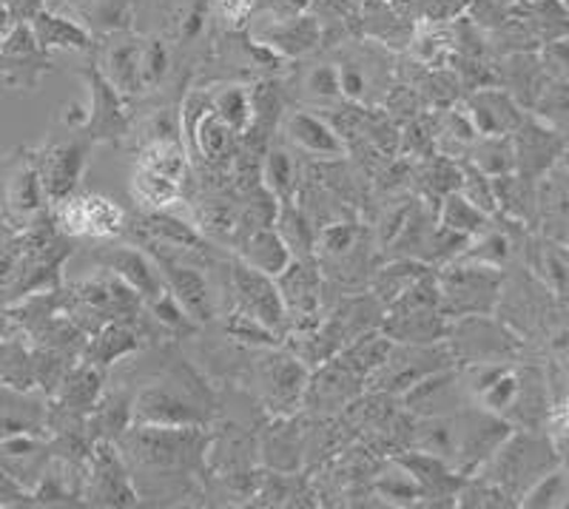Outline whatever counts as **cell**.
Segmentation results:
<instances>
[{
    "label": "cell",
    "mask_w": 569,
    "mask_h": 509,
    "mask_svg": "<svg viewBox=\"0 0 569 509\" xmlns=\"http://www.w3.org/2000/svg\"><path fill=\"white\" fill-rule=\"evenodd\" d=\"M231 288L237 297V310L271 328L273 333H288V310H284L282 293L277 288V279L257 271L251 265L240 262L231 265Z\"/></svg>",
    "instance_id": "cell-8"
},
{
    "label": "cell",
    "mask_w": 569,
    "mask_h": 509,
    "mask_svg": "<svg viewBox=\"0 0 569 509\" xmlns=\"http://www.w3.org/2000/svg\"><path fill=\"white\" fill-rule=\"evenodd\" d=\"M106 80L114 86L120 94L126 91H137L142 86V49L134 40H126V43H117L109 52L106 60Z\"/></svg>",
    "instance_id": "cell-24"
},
{
    "label": "cell",
    "mask_w": 569,
    "mask_h": 509,
    "mask_svg": "<svg viewBox=\"0 0 569 509\" xmlns=\"http://www.w3.org/2000/svg\"><path fill=\"white\" fill-rule=\"evenodd\" d=\"M12 330H14L12 317H9L7 310H3V313H0V342H3V339H9V336H12Z\"/></svg>",
    "instance_id": "cell-41"
},
{
    "label": "cell",
    "mask_w": 569,
    "mask_h": 509,
    "mask_svg": "<svg viewBox=\"0 0 569 509\" xmlns=\"http://www.w3.org/2000/svg\"><path fill=\"white\" fill-rule=\"evenodd\" d=\"M140 248H146L149 257L154 259V265L162 273V282L174 293L177 302L188 310V317L194 319L197 325H206L217 317L220 302H217V293H213L211 282H208L200 265L188 262V257H197V253H180L160 246Z\"/></svg>",
    "instance_id": "cell-3"
},
{
    "label": "cell",
    "mask_w": 569,
    "mask_h": 509,
    "mask_svg": "<svg viewBox=\"0 0 569 509\" xmlns=\"http://www.w3.org/2000/svg\"><path fill=\"white\" fill-rule=\"evenodd\" d=\"M194 228L213 242L240 246V239L246 237L240 200H233L228 193H213L200 200V206L194 208Z\"/></svg>",
    "instance_id": "cell-15"
},
{
    "label": "cell",
    "mask_w": 569,
    "mask_h": 509,
    "mask_svg": "<svg viewBox=\"0 0 569 509\" xmlns=\"http://www.w3.org/2000/svg\"><path fill=\"white\" fill-rule=\"evenodd\" d=\"M299 427L293 421L282 427H273L271 439L262 445V452H268V461L277 470H293L297 467V458L302 452V445H299Z\"/></svg>",
    "instance_id": "cell-31"
},
{
    "label": "cell",
    "mask_w": 569,
    "mask_h": 509,
    "mask_svg": "<svg viewBox=\"0 0 569 509\" xmlns=\"http://www.w3.org/2000/svg\"><path fill=\"white\" fill-rule=\"evenodd\" d=\"M447 359H450V350H439L433 345H401V348L393 345L382 368L370 373L368 385L382 393L401 396L419 379L441 370V361Z\"/></svg>",
    "instance_id": "cell-9"
},
{
    "label": "cell",
    "mask_w": 569,
    "mask_h": 509,
    "mask_svg": "<svg viewBox=\"0 0 569 509\" xmlns=\"http://www.w3.org/2000/svg\"><path fill=\"white\" fill-rule=\"evenodd\" d=\"M34 38H38L40 49H49V46H63V49H86L89 46V34L80 27H74L71 20L54 18L49 12H40L32 18Z\"/></svg>",
    "instance_id": "cell-26"
},
{
    "label": "cell",
    "mask_w": 569,
    "mask_h": 509,
    "mask_svg": "<svg viewBox=\"0 0 569 509\" xmlns=\"http://www.w3.org/2000/svg\"><path fill=\"white\" fill-rule=\"evenodd\" d=\"M9 7H12V12L23 14V18H34L38 14V7H40V0H9Z\"/></svg>",
    "instance_id": "cell-40"
},
{
    "label": "cell",
    "mask_w": 569,
    "mask_h": 509,
    "mask_svg": "<svg viewBox=\"0 0 569 509\" xmlns=\"http://www.w3.org/2000/svg\"><path fill=\"white\" fill-rule=\"evenodd\" d=\"M308 94L313 100H337L342 97V86H339V69L333 66H319L308 74Z\"/></svg>",
    "instance_id": "cell-36"
},
{
    "label": "cell",
    "mask_w": 569,
    "mask_h": 509,
    "mask_svg": "<svg viewBox=\"0 0 569 509\" xmlns=\"http://www.w3.org/2000/svg\"><path fill=\"white\" fill-rule=\"evenodd\" d=\"M518 387H521L518 385V376L510 373V370H505V373L498 376V379L487 387L479 399H481V405L490 410V413H501V410H507V407L516 405Z\"/></svg>",
    "instance_id": "cell-34"
},
{
    "label": "cell",
    "mask_w": 569,
    "mask_h": 509,
    "mask_svg": "<svg viewBox=\"0 0 569 509\" xmlns=\"http://www.w3.org/2000/svg\"><path fill=\"white\" fill-rule=\"evenodd\" d=\"M52 222L63 237L114 239L129 228V217L100 193H69L52 202Z\"/></svg>",
    "instance_id": "cell-4"
},
{
    "label": "cell",
    "mask_w": 569,
    "mask_h": 509,
    "mask_svg": "<svg viewBox=\"0 0 569 509\" xmlns=\"http://www.w3.org/2000/svg\"><path fill=\"white\" fill-rule=\"evenodd\" d=\"M46 202L49 197L40 182L32 151H18L0 160V213L14 231H23L46 217Z\"/></svg>",
    "instance_id": "cell-2"
},
{
    "label": "cell",
    "mask_w": 569,
    "mask_h": 509,
    "mask_svg": "<svg viewBox=\"0 0 569 509\" xmlns=\"http://www.w3.org/2000/svg\"><path fill=\"white\" fill-rule=\"evenodd\" d=\"M563 496H567V478H563V472H550L527 492L525 503L527 507H556Z\"/></svg>",
    "instance_id": "cell-35"
},
{
    "label": "cell",
    "mask_w": 569,
    "mask_h": 509,
    "mask_svg": "<svg viewBox=\"0 0 569 509\" xmlns=\"http://www.w3.org/2000/svg\"><path fill=\"white\" fill-rule=\"evenodd\" d=\"M487 222V211H481L476 202H470L465 193L450 191L445 197V208H441V226L450 231H459L465 237L479 233Z\"/></svg>",
    "instance_id": "cell-28"
},
{
    "label": "cell",
    "mask_w": 569,
    "mask_h": 509,
    "mask_svg": "<svg viewBox=\"0 0 569 509\" xmlns=\"http://www.w3.org/2000/svg\"><path fill=\"white\" fill-rule=\"evenodd\" d=\"M410 447L439 458H456L459 452V421L447 416H425L408 436Z\"/></svg>",
    "instance_id": "cell-22"
},
{
    "label": "cell",
    "mask_w": 569,
    "mask_h": 509,
    "mask_svg": "<svg viewBox=\"0 0 569 509\" xmlns=\"http://www.w3.org/2000/svg\"><path fill=\"white\" fill-rule=\"evenodd\" d=\"M86 78H89L91 86V109L80 134L89 137L91 142H117L120 137H126V131H129V114H126L123 97H120V91H117L114 86L106 80V74H100L94 66L86 71Z\"/></svg>",
    "instance_id": "cell-11"
},
{
    "label": "cell",
    "mask_w": 569,
    "mask_h": 509,
    "mask_svg": "<svg viewBox=\"0 0 569 509\" xmlns=\"http://www.w3.org/2000/svg\"><path fill=\"white\" fill-rule=\"evenodd\" d=\"M137 166H146L157 174H166L171 180L182 182L186 186L188 180V154L182 149L180 140H151L140 149V157H137Z\"/></svg>",
    "instance_id": "cell-25"
},
{
    "label": "cell",
    "mask_w": 569,
    "mask_h": 509,
    "mask_svg": "<svg viewBox=\"0 0 569 509\" xmlns=\"http://www.w3.org/2000/svg\"><path fill=\"white\" fill-rule=\"evenodd\" d=\"M182 188H186L182 182L157 174L146 166H134V174H131V197L146 211H169V208H174L182 200Z\"/></svg>",
    "instance_id": "cell-21"
},
{
    "label": "cell",
    "mask_w": 569,
    "mask_h": 509,
    "mask_svg": "<svg viewBox=\"0 0 569 509\" xmlns=\"http://www.w3.org/2000/svg\"><path fill=\"white\" fill-rule=\"evenodd\" d=\"M166 49L160 43H151L146 52H142V86L146 83H157V80L166 74Z\"/></svg>",
    "instance_id": "cell-38"
},
{
    "label": "cell",
    "mask_w": 569,
    "mask_h": 509,
    "mask_svg": "<svg viewBox=\"0 0 569 509\" xmlns=\"http://www.w3.org/2000/svg\"><path fill=\"white\" fill-rule=\"evenodd\" d=\"M149 310H151V317H154L157 322L162 325V328L169 330V333L191 336L197 330V322L191 317H188V310L182 308L180 302H177L174 293H171L169 288L162 290V293L157 299H151Z\"/></svg>",
    "instance_id": "cell-32"
},
{
    "label": "cell",
    "mask_w": 569,
    "mask_h": 509,
    "mask_svg": "<svg viewBox=\"0 0 569 509\" xmlns=\"http://www.w3.org/2000/svg\"><path fill=\"white\" fill-rule=\"evenodd\" d=\"M208 407L177 381H157L131 401V425L197 427L206 425Z\"/></svg>",
    "instance_id": "cell-5"
},
{
    "label": "cell",
    "mask_w": 569,
    "mask_h": 509,
    "mask_svg": "<svg viewBox=\"0 0 569 509\" xmlns=\"http://www.w3.org/2000/svg\"><path fill=\"white\" fill-rule=\"evenodd\" d=\"M211 106L237 137H246L251 131L257 106H253V94L248 89H242V86H226L222 91L211 94Z\"/></svg>",
    "instance_id": "cell-23"
},
{
    "label": "cell",
    "mask_w": 569,
    "mask_h": 509,
    "mask_svg": "<svg viewBox=\"0 0 569 509\" xmlns=\"http://www.w3.org/2000/svg\"><path fill=\"white\" fill-rule=\"evenodd\" d=\"M561 425H563V430L569 432V399H567V405L561 407Z\"/></svg>",
    "instance_id": "cell-43"
},
{
    "label": "cell",
    "mask_w": 569,
    "mask_h": 509,
    "mask_svg": "<svg viewBox=\"0 0 569 509\" xmlns=\"http://www.w3.org/2000/svg\"><path fill=\"white\" fill-rule=\"evenodd\" d=\"M98 257L106 271L117 273L126 285H131L137 290V297L142 299V305H149L151 299H157L166 290L160 268H157L154 259L149 257L146 248L120 246L109 248V251H100Z\"/></svg>",
    "instance_id": "cell-14"
},
{
    "label": "cell",
    "mask_w": 569,
    "mask_h": 509,
    "mask_svg": "<svg viewBox=\"0 0 569 509\" xmlns=\"http://www.w3.org/2000/svg\"><path fill=\"white\" fill-rule=\"evenodd\" d=\"M89 490L86 496L98 503L109 507H126L137 501V492L129 481V467L123 465V456L111 447V441L100 439L94 452H91L89 470Z\"/></svg>",
    "instance_id": "cell-12"
},
{
    "label": "cell",
    "mask_w": 569,
    "mask_h": 509,
    "mask_svg": "<svg viewBox=\"0 0 569 509\" xmlns=\"http://www.w3.org/2000/svg\"><path fill=\"white\" fill-rule=\"evenodd\" d=\"M253 0H217V12L228 23H242L251 14Z\"/></svg>",
    "instance_id": "cell-39"
},
{
    "label": "cell",
    "mask_w": 569,
    "mask_h": 509,
    "mask_svg": "<svg viewBox=\"0 0 569 509\" xmlns=\"http://www.w3.org/2000/svg\"><path fill=\"white\" fill-rule=\"evenodd\" d=\"M237 251H240L242 262L257 268V271L268 273V277H279L293 259L291 248H288L284 237L273 226L246 233L240 246H237Z\"/></svg>",
    "instance_id": "cell-19"
},
{
    "label": "cell",
    "mask_w": 569,
    "mask_h": 509,
    "mask_svg": "<svg viewBox=\"0 0 569 509\" xmlns=\"http://www.w3.org/2000/svg\"><path fill=\"white\" fill-rule=\"evenodd\" d=\"M376 492L393 503H413L419 501V498H427L425 487H421V483L416 481L413 472L405 470L399 461L379 476V481H376Z\"/></svg>",
    "instance_id": "cell-30"
},
{
    "label": "cell",
    "mask_w": 569,
    "mask_h": 509,
    "mask_svg": "<svg viewBox=\"0 0 569 509\" xmlns=\"http://www.w3.org/2000/svg\"><path fill=\"white\" fill-rule=\"evenodd\" d=\"M140 348V336L129 328L126 322H109L103 330L91 336L89 345H83V361L94 365V368L106 370L114 365L117 359H123L126 353Z\"/></svg>",
    "instance_id": "cell-20"
},
{
    "label": "cell",
    "mask_w": 569,
    "mask_h": 509,
    "mask_svg": "<svg viewBox=\"0 0 569 509\" xmlns=\"http://www.w3.org/2000/svg\"><path fill=\"white\" fill-rule=\"evenodd\" d=\"M14 233H18V231H14V228L9 226L7 220H3V213H0V248L7 246V242L14 237Z\"/></svg>",
    "instance_id": "cell-42"
},
{
    "label": "cell",
    "mask_w": 569,
    "mask_h": 509,
    "mask_svg": "<svg viewBox=\"0 0 569 509\" xmlns=\"http://www.w3.org/2000/svg\"><path fill=\"white\" fill-rule=\"evenodd\" d=\"M567 368H569V353H567Z\"/></svg>",
    "instance_id": "cell-44"
},
{
    "label": "cell",
    "mask_w": 569,
    "mask_h": 509,
    "mask_svg": "<svg viewBox=\"0 0 569 509\" xmlns=\"http://www.w3.org/2000/svg\"><path fill=\"white\" fill-rule=\"evenodd\" d=\"M505 257H507V239L501 237V233H490V237L481 239L479 246L472 248V251L465 253V259H472V262H481V265H498Z\"/></svg>",
    "instance_id": "cell-37"
},
{
    "label": "cell",
    "mask_w": 569,
    "mask_h": 509,
    "mask_svg": "<svg viewBox=\"0 0 569 509\" xmlns=\"http://www.w3.org/2000/svg\"><path fill=\"white\" fill-rule=\"evenodd\" d=\"M91 149L89 137L80 140H63V142H49L40 151H32L34 166H38L40 182L49 197V202H58L78 188L80 174L86 168V154Z\"/></svg>",
    "instance_id": "cell-10"
},
{
    "label": "cell",
    "mask_w": 569,
    "mask_h": 509,
    "mask_svg": "<svg viewBox=\"0 0 569 509\" xmlns=\"http://www.w3.org/2000/svg\"><path fill=\"white\" fill-rule=\"evenodd\" d=\"M308 381H311V370L297 353L273 350L257 365V385L262 401L279 416L293 413L302 405Z\"/></svg>",
    "instance_id": "cell-7"
},
{
    "label": "cell",
    "mask_w": 569,
    "mask_h": 509,
    "mask_svg": "<svg viewBox=\"0 0 569 509\" xmlns=\"http://www.w3.org/2000/svg\"><path fill=\"white\" fill-rule=\"evenodd\" d=\"M123 456L134 461L140 470L162 472L160 478L174 472L197 470L208 452V439L202 436V425L197 427H157V425H129L120 436Z\"/></svg>",
    "instance_id": "cell-1"
},
{
    "label": "cell",
    "mask_w": 569,
    "mask_h": 509,
    "mask_svg": "<svg viewBox=\"0 0 569 509\" xmlns=\"http://www.w3.org/2000/svg\"><path fill=\"white\" fill-rule=\"evenodd\" d=\"M311 259L293 257L288 268L279 277H273L279 293H282L284 310H288V317L297 319L299 328L311 325V317H317L319 310V290H322V285H319L317 265Z\"/></svg>",
    "instance_id": "cell-13"
},
{
    "label": "cell",
    "mask_w": 569,
    "mask_h": 509,
    "mask_svg": "<svg viewBox=\"0 0 569 509\" xmlns=\"http://www.w3.org/2000/svg\"><path fill=\"white\" fill-rule=\"evenodd\" d=\"M362 237L356 222H330L319 233V257L330 259V268L339 273L359 271L365 259Z\"/></svg>",
    "instance_id": "cell-18"
},
{
    "label": "cell",
    "mask_w": 569,
    "mask_h": 509,
    "mask_svg": "<svg viewBox=\"0 0 569 509\" xmlns=\"http://www.w3.org/2000/svg\"><path fill=\"white\" fill-rule=\"evenodd\" d=\"M439 279V308L441 317H476L492 308L496 299V273L490 265H453L445 268Z\"/></svg>",
    "instance_id": "cell-6"
},
{
    "label": "cell",
    "mask_w": 569,
    "mask_h": 509,
    "mask_svg": "<svg viewBox=\"0 0 569 509\" xmlns=\"http://www.w3.org/2000/svg\"><path fill=\"white\" fill-rule=\"evenodd\" d=\"M262 186L279 197V202L291 200L297 188V162L284 149H271L262 160Z\"/></svg>",
    "instance_id": "cell-29"
},
{
    "label": "cell",
    "mask_w": 569,
    "mask_h": 509,
    "mask_svg": "<svg viewBox=\"0 0 569 509\" xmlns=\"http://www.w3.org/2000/svg\"><path fill=\"white\" fill-rule=\"evenodd\" d=\"M365 379L356 370H350L342 359H330V365L319 368V373L308 381L305 390V401L319 410H337V407L348 405L350 399L359 396Z\"/></svg>",
    "instance_id": "cell-16"
},
{
    "label": "cell",
    "mask_w": 569,
    "mask_h": 509,
    "mask_svg": "<svg viewBox=\"0 0 569 509\" xmlns=\"http://www.w3.org/2000/svg\"><path fill=\"white\" fill-rule=\"evenodd\" d=\"M284 131H288V140L297 142L299 149L308 151V154L328 157V160H339V157L348 154L337 126H330L325 117L313 114V111H293V114H288Z\"/></svg>",
    "instance_id": "cell-17"
},
{
    "label": "cell",
    "mask_w": 569,
    "mask_h": 509,
    "mask_svg": "<svg viewBox=\"0 0 569 509\" xmlns=\"http://www.w3.org/2000/svg\"><path fill=\"white\" fill-rule=\"evenodd\" d=\"M226 333L231 336V339H240V342L246 345H257V348H277V345L282 342L271 328H266L259 319L248 317V313H242V310H233L231 317H228Z\"/></svg>",
    "instance_id": "cell-33"
},
{
    "label": "cell",
    "mask_w": 569,
    "mask_h": 509,
    "mask_svg": "<svg viewBox=\"0 0 569 509\" xmlns=\"http://www.w3.org/2000/svg\"><path fill=\"white\" fill-rule=\"evenodd\" d=\"M425 273L427 268L419 262V259H401V262L388 265V268L379 271V277H376V285H373L376 299L388 308L393 299H399L401 293H405L413 282H419Z\"/></svg>",
    "instance_id": "cell-27"
}]
</instances>
